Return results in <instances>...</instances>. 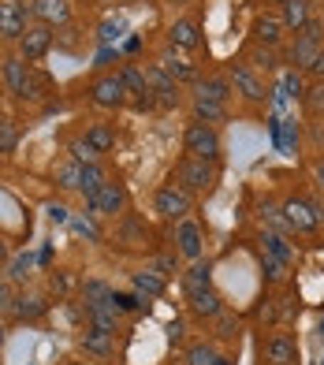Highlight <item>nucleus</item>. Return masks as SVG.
Returning <instances> with one entry per match:
<instances>
[{
    "instance_id": "f257e3e1",
    "label": "nucleus",
    "mask_w": 324,
    "mask_h": 365,
    "mask_svg": "<svg viewBox=\"0 0 324 365\" xmlns=\"http://www.w3.org/2000/svg\"><path fill=\"white\" fill-rule=\"evenodd\" d=\"M224 153V142H220V130L213 123H202V120H190L183 130V157H198V160H220Z\"/></svg>"
},
{
    "instance_id": "f03ea898",
    "label": "nucleus",
    "mask_w": 324,
    "mask_h": 365,
    "mask_svg": "<svg viewBox=\"0 0 324 365\" xmlns=\"http://www.w3.org/2000/svg\"><path fill=\"white\" fill-rule=\"evenodd\" d=\"M172 182H179L187 194H213L216 187V164L213 160H198V157H183L172 172Z\"/></svg>"
},
{
    "instance_id": "7ed1b4c3",
    "label": "nucleus",
    "mask_w": 324,
    "mask_h": 365,
    "mask_svg": "<svg viewBox=\"0 0 324 365\" xmlns=\"http://www.w3.org/2000/svg\"><path fill=\"white\" fill-rule=\"evenodd\" d=\"M320 48H324V19H310V23H305L298 34H295V41H291L287 63H291L295 71H305Z\"/></svg>"
},
{
    "instance_id": "20e7f679",
    "label": "nucleus",
    "mask_w": 324,
    "mask_h": 365,
    "mask_svg": "<svg viewBox=\"0 0 324 365\" xmlns=\"http://www.w3.org/2000/svg\"><path fill=\"white\" fill-rule=\"evenodd\" d=\"M153 212L164 217V220H172V224H179V220H187L194 212V194H187L179 182H164V187L153 194Z\"/></svg>"
},
{
    "instance_id": "39448f33",
    "label": "nucleus",
    "mask_w": 324,
    "mask_h": 365,
    "mask_svg": "<svg viewBox=\"0 0 324 365\" xmlns=\"http://www.w3.org/2000/svg\"><path fill=\"white\" fill-rule=\"evenodd\" d=\"M228 78H231V90L242 97V101H250V105H265V101H268L265 78L257 75L246 60H242V63H231V68H228Z\"/></svg>"
},
{
    "instance_id": "423d86ee",
    "label": "nucleus",
    "mask_w": 324,
    "mask_h": 365,
    "mask_svg": "<svg viewBox=\"0 0 324 365\" xmlns=\"http://www.w3.org/2000/svg\"><path fill=\"white\" fill-rule=\"evenodd\" d=\"M90 101H93L97 108H108V112H116V108H123V105H131V101H127V86H123L120 71L97 75V78L90 82Z\"/></svg>"
},
{
    "instance_id": "0eeeda50",
    "label": "nucleus",
    "mask_w": 324,
    "mask_h": 365,
    "mask_svg": "<svg viewBox=\"0 0 324 365\" xmlns=\"http://www.w3.org/2000/svg\"><path fill=\"white\" fill-rule=\"evenodd\" d=\"M120 78H123V86H127V101H131L138 112H150L157 108V97L150 90V78H145V68H138V63L127 60L123 68H120Z\"/></svg>"
},
{
    "instance_id": "6e6552de",
    "label": "nucleus",
    "mask_w": 324,
    "mask_h": 365,
    "mask_svg": "<svg viewBox=\"0 0 324 365\" xmlns=\"http://www.w3.org/2000/svg\"><path fill=\"white\" fill-rule=\"evenodd\" d=\"M261 361L265 365H298V343L291 331H268L261 339Z\"/></svg>"
},
{
    "instance_id": "1a4fd4ad",
    "label": "nucleus",
    "mask_w": 324,
    "mask_h": 365,
    "mask_svg": "<svg viewBox=\"0 0 324 365\" xmlns=\"http://www.w3.org/2000/svg\"><path fill=\"white\" fill-rule=\"evenodd\" d=\"M145 78H150V90H153V97H157V108H179V101H183V86L175 82L160 63H150L145 68Z\"/></svg>"
},
{
    "instance_id": "9d476101",
    "label": "nucleus",
    "mask_w": 324,
    "mask_h": 365,
    "mask_svg": "<svg viewBox=\"0 0 324 365\" xmlns=\"http://www.w3.org/2000/svg\"><path fill=\"white\" fill-rule=\"evenodd\" d=\"M53 26H45V23H30L26 26V34L15 41L19 45V56L26 60V63H38V60H45L48 56V48H53Z\"/></svg>"
},
{
    "instance_id": "9b49d317",
    "label": "nucleus",
    "mask_w": 324,
    "mask_h": 365,
    "mask_svg": "<svg viewBox=\"0 0 324 365\" xmlns=\"http://www.w3.org/2000/svg\"><path fill=\"white\" fill-rule=\"evenodd\" d=\"M175 254L183 261H202L205 254V235H202V224L198 220H179L175 224Z\"/></svg>"
},
{
    "instance_id": "f8f14e48",
    "label": "nucleus",
    "mask_w": 324,
    "mask_h": 365,
    "mask_svg": "<svg viewBox=\"0 0 324 365\" xmlns=\"http://www.w3.org/2000/svg\"><path fill=\"white\" fill-rule=\"evenodd\" d=\"M30 26V8L19 0H0V38L4 41H19Z\"/></svg>"
},
{
    "instance_id": "ddd939ff",
    "label": "nucleus",
    "mask_w": 324,
    "mask_h": 365,
    "mask_svg": "<svg viewBox=\"0 0 324 365\" xmlns=\"http://www.w3.org/2000/svg\"><path fill=\"white\" fill-rule=\"evenodd\" d=\"M120 209H123V187H120V182H112V179H105L101 190L86 197V212H90V217H116Z\"/></svg>"
},
{
    "instance_id": "4468645a",
    "label": "nucleus",
    "mask_w": 324,
    "mask_h": 365,
    "mask_svg": "<svg viewBox=\"0 0 324 365\" xmlns=\"http://www.w3.org/2000/svg\"><path fill=\"white\" fill-rule=\"evenodd\" d=\"M30 68H34V63H26L23 56H4L0 60V78H4V86H8V93L15 97V101H26Z\"/></svg>"
},
{
    "instance_id": "2eb2a0df",
    "label": "nucleus",
    "mask_w": 324,
    "mask_h": 365,
    "mask_svg": "<svg viewBox=\"0 0 324 365\" xmlns=\"http://www.w3.org/2000/svg\"><path fill=\"white\" fill-rule=\"evenodd\" d=\"M187 309L198 321H216L228 306H224V298H220L216 287H198V291H187Z\"/></svg>"
},
{
    "instance_id": "dca6fc26",
    "label": "nucleus",
    "mask_w": 324,
    "mask_h": 365,
    "mask_svg": "<svg viewBox=\"0 0 324 365\" xmlns=\"http://www.w3.org/2000/svg\"><path fill=\"white\" fill-rule=\"evenodd\" d=\"M280 212H283V220H287V227L295 231V235H310V231L320 227V224L313 220L310 202H305V197H287V202L280 205Z\"/></svg>"
},
{
    "instance_id": "f3484780",
    "label": "nucleus",
    "mask_w": 324,
    "mask_h": 365,
    "mask_svg": "<svg viewBox=\"0 0 324 365\" xmlns=\"http://www.w3.org/2000/svg\"><path fill=\"white\" fill-rule=\"evenodd\" d=\"M30 19L45 26H63L71 19V0H34L30 4Z\"/></svg>"
},
{
    "instance_id": "a211bd4d",
    "label": "nucleus",
    "mask_w": 324,
    "mask_h": 365,
    "mask_svg": "<svg viewBox=\"0 0 324 365\" xmlns=\"http://www.w3.org/2000/svg\"><path fill=\"white\" fill-rule=\"evenodd\" d=\"M168 45L172 48H183V53L202 48V23L198 19H175L168 26Z\"/></svg>"
},
{
    "instance_id": "6ab92c4d",
    "label": "nucleus",
    "mask_w": 324,
    "mask_h": 365,
    "mask_svg": "<svg viewBox=\"0 0 324 365\" xmlns=\"http://www.w3.org/2000/svg\"><path fill=\"white\" fill-rule=\"evenodd\" d=\"M78 346H83L86 354H93V358H108L112 351H116V331H105V328L86 324V331L78 336Z\"/></svg>"
},
{
    "instance_id": "aec40b11",
    "label": "nucleus",
    "mask_w": 324,
    "mask_h": 365,
    "mask_svg": "<svg viewBox=\"0 0 324 365\" xmlns=\"http://www.w3.org/2000/svg\"><path fill=\"white\" fill-rule=\"evenodd\" d=\"M283 34H287V26L280 15H261V19L254 23V45H268V48H280L283 45Z\"/></svg>"
},
{
    "instance_id": "412c9836",
    "label": "nucleus",
    "mask_w": 324,
    "mask_h": 365,
    "mask_svg": "<svg viewBox=\"0 0 324 365\" xmlns=\"http://www.w3.org/2000/svg\"><path fill=\"white\" fill-rule=\"evenodd\" d=\"M231 78L228 75H205L198 78V86H194V97H205V101H220V105H228L231 101Z\"/></svg>"
},
{
    "instance_id": "4be33fe9",
    "label": "nucleus",
    "mask_w": 324,
    "mask_h": 365,
    "mask_svg": "<svg viewBox=\"0 0 324 365\" xmlns=\"http://www.w3.org/2000/svg\"><path fill=\"white\" fill-rule=\"evenodd\" d=\"M157 63H160V68H164L175 82H179V86H198V78H202V71L194 68L190 60H179V56H175V48H172V53H164Z\"/></svg>"
},
{
    "instance_id": "5701e85b",
    "label": "nucleus",
    "mask_w": 324,
    "mask_h": 365,
    "mask_svg": "<svg viewBox=\"0 0 324 365\" xmlns=\"http://www.w3.org/2000/svg\"><path fill=\"white\" fill-rule=\"evenodd\" d=\"M261 254H268V257H276V261L291 264V261H295V246L287 242L283 231H272V227H265V231H261Z\"/></svg>"
},
{
    "instance_id": "b1692460",
    "label": "nucleus",
    "mask_w": 324,
    "mask_h": 365,
    "mask_svg": "<svg viewBox=\"0 0 324 365\" xmlns=\"http://www.w3.org/2000/svg\"><path fill=\"white\" fill-rule=\"evenodd\" d=\"M120 317H123V313H120L116 306H112L108 298H105V302H86V321H90L93 328L116 331V328H120Z\"/></svg>"
},
{
    "instance_id": "393cba45",
    "label": "nucleus",
    "mask_w": 324,
    "mask_h": 365,
    "mask_svg": "<svg viewBox=\"0 0 324 365\" xmlns=\"http://www.w3.org/2000/svg\"><path fill=\"white\" fill-rule=\"evenodd\" d=\"M310 4H313V0H283V11H280L283 26H287V30H295V34H298V30H302L305 23L313 19V15H310Z\"/></svg>"
},
{
    "instance_id": "a878e982",
    "label": "nucleus",
    "mask_w": 324,
    "mask_h": 365,
    "mask_svg": "<svg viewBox=\"0 0 324 365\" xmlns=\"http://www.w3.org/2000/svg\"><path fill=\"white\" fill-rule=\"evenodd\" d=\"M131 284H135V291H138L142 298H160V294L168 291L164 276H160L157 269H142V272H135V276H131Z\"/></svg>"
},
{
    "instance_id": "bb28decb",
    "label": "nucleus",
    "mask_w": 324,
    "mask_h": 365,
    "mask_svg": "<svg viewBox=\"0 0 324 365\" xmlns=\"http://www.w3.org/2000/svg\"><path fill=\"white\" fill-rule=\"evenodd\" d=\"M246 63H250V68H254L257 75H272V71H280V56H276V48H268V45H250Z\"/></svg>"
},
{
    "instance_id": "cd10ccee",
    "label": "nucleus",
    "mask_w": 324,
    "mask_h": 365,
    "mask_svg": "<svg viewBox=\"0 0 324 365\" xmlns=\"http://www.w3.org/2000/svg\"><path fill=\"white\" fill-rule=\"evenodd\" d=\"M190 112H194V120L213 123V127L228 120V105H220V101H205V97H190Z\"/></svg>"
},
{
    "instance_id": "c85d7f7f",
    "label": "nucleus",
    "mask_w": 324,
    "mask_h": 365,
    "mask_svg": "<svg viewBox=\"0 0 324 365\" xmlns=\"http://www.w3.org/2000/svg\"><path fill=\"white\" fill-rule=\"evenodd\" d=\"M53 182L60 190H83V164L78 160H60L53 168Z\"/></svg>"
},
{
    "instance_id": "c756f323",
    "label": "nucleus",
    "mask_w": 324,
    "mask_h": 365,
    "mask_svg": "<svg viewBox=\"0 0 324 365\" xmlns=\"http://www.w3.org/2000/svg\"><path fill=\"white\" fill-rule=\"evenodd\" d=\"M83 138L97 149V153H112V149H116V127L112 123H90Z\"/></svg>"
},
{
    "instance_id": "7c9ffc66",
    "label": "nucleus",
    "mask_w": 324,
    "mask_h": 365,
    "mask_svg": "<svg viewBox=\"0 0 324 365\" xmlns=\"http://www.w3.org/2000/svg\"><path fill=\"white\" fill-rule=\"evenodd\" d=\"M213 287V264L209 261H190V269L183 272V291Z\"/></svg>"
},
{
    "instance_id": "2f4dec72",
    "label": "nucleus",
    "mask_w": 324,
    "mask_h": 365,
    "mask_svg": "<svg viewBox=\"0 0 324 365\" xmlns=\"http://www.w3.org/2000/svg\"><path fill=\"white\" fill-rule=\"evenodd\" d=\"M48 302L41 294H19V302H15V321H38L45 317Z\"/></svg>"
},
{
    "instance_id": "473e14b6",
    "label": "nucleus",
    "mask_w": 324,
    "mask_h": 365,
    "mask_svg": "<svg viewBox=\"0 0 324 365\" xmlns=\"http://www.w3.org/2000/svg\"><path fill=\"white\" fill-rule=\"evenodd\" d=\"M183 361H187V365H216V361H220V351H216V343L202 339V343H190V346H187Z\"/></svg>"
},
{
    "instance_id": "72a5a7b5",
    "label": "nucleus",
    "mask_w": 324,
    "mask_h": 365,
    "mask_svg": "<svg viewBox=\"0 0 324 365\" xmlns=\"http://www.w3.org/2000/svg\"><path fill=\"white\" fill-rule=\"evenodd\" d=\"M302 108H305V115H310V120H320V115H324V82H313V86H305V93H302Z\"/></svg>"
},
{
    "instance_id": "f704fd0d",
    "label": "nucleus",
    "mask_w": 324,
    "mask_h": 365,
    "mask_svg": "<svg viewBox=\"0 0 324 365\" xmlns=\"http://www.w3.org/2000/svg\"><path fill=\"white\" fill-rule=\"evenodd\" d=\"M68 153H71V160H78L86 168V164H101V153L86 142V138H71V145H68Z\"/></svg>"
},
{
    "instance_id": "c9c22d12",
    "label": "nucleus",
    "mask_w": 324,
    "mask_h": 365,
    "mask_svg": "<svg viewBox=\"0 0 324 365\" xmlns=\"http://www.w3.org/2000/svg\"><path fill=\"white\" fill-rule=\"evenodd\" d=\"M112 306H116L120 313H138L142 306H145V298L138 294V291H112V298H108Z\"/></svg>"
},
{
    "instance_id": "e433bc0d",
    "label": "nucleus",
    "mask_w": 324,
    "mask_h": 365,
    "mask_svg": "<svg viewBox=\"0 0 324 365\" xmlns=\"http://www.w3.org/2000/svg\"><path fill=\"white\" fill-rule=\"evenodd\" d=\"M101 182H105V168H101V164H86V168H83V190H78V194L90 197V194L101 190Z\"/></svg>"
},
{
    "instance_id": "4c0bfd02",
    "label": "nucleus",
    "mask_w": 324,
    "mask_h": 365,
    "mask_svg": "<svg viewBox=\"0 0 324 365\" xmlns=\"http://www.w3.org/2000/svg\"><path fill=\"white\" fill-rule=\"evenodd\" d=\"M15 145H19V127L11 120H0V157H11Z\"/></svg>"
},
{
    "instance_id": "58836bf2",
    "label": "nucleus",
    "mask_w": 324,
    "mask_h": 365,
    "mask_svg": "<svg viewBox=\"0 0 324 365\" xmlns=\"http://www.w3.org/2000/svg\"><path fill=\"white\" fill-rule=\"evenodd\" d=\"M287 269H291V264H283V261H276V257L261 254V272H265L268 284H283V279H287Z\"/></svg>"
},
{
    "instance_id": "ea45409f",
    "label": "nucleus",
    "mask_w": 324,
    "mask_h": 365,
    "mask_svg": "<svg viewBox=\"0 0 324 365\" xmlns=\"http://www.w3.org/2000/svg\"><path fill=\"white\" fill-rule=\"evenodd\" d=\"M15 287L19 284H11V279L0 284V313H4V317H15V302H19V291Z\"/></svg>"
},
{
    "instance_id": "a19ab883",
    "label": "nucleus",
    "mask_w": 324,
    "mask_h": 365,
    "mask_svg": "<svg viewBox=\"0 0 324 365\" xmlns=\"http://www.w3.org/2000/svg\"><path fill=\"white\" fill-rule=\"evenodd\" d=\"M83 298H86V302H105V298H112V287L105 284V279H86V284H83Z\"/></svg>"
},
{
    "instance_id": "79ce46f5",
    "label": "nucleus",
    "mask_w": 324,
    "mask_h": 365,
    "mask_svg": "<svg viewBox=\"0 0 324 365\" xmlns=\"http://www.w3.org/2000/svg\"><path fill=\"white\" fill-rule=\"evenodd\" d=\"M30 264H34V257H30V254H19V257L8 264V279H11V284H23V279L30 276Z\"/></svg>"
},
{
    "instance_id": "37998d69",
    "label": "nucleus",
    "mask_w": 324,
    "mask_h": 365,
    "mask_svg": "<svg viewBox=\"0 0 324 365\" xmlns=\"http://www.w3.org/2000/svg\"><path fill=\"white\" fill-rule=\"evenodd\" d=\"M216 339H239V317H231L228 309L216 317Z\"/></svg>"
},
{
    "instance_id": "c03bdc74",
    "label": "nucleus",
    "mask_w": 324,
    "mask_h": 365,
    "mask_svg": "<svg viewBox=\"0 0 324 365\" xmlns=\"http://www.w3.org/2000/svg\"><path fill=\"white\" fill-rule=\"evenodd\" d=\"M283 93H287V97H298V101H302V93H305V86H302V71H295V68L283 71Z\"/></svg>"
},
{
    "instance_id": "a18cd8bd",
    "label": "nucleus",
    "mask_w": 324,
    "mask_h": 365,
    "mask_svg": "<svg viewBox=\"0 0 324 365\" xmlns=\"http://www.w3.org/2000/svg\"><path fill=\"white\" fill-rule=\"evenodd\" d=\"M48 284H53V291H56V294H68V291L75 287V279H71V272H68V269H56Z\"/></svg>"
},
{
    "instance_id": "49530a36",
    "label": "nucleus",
    "mask_w": 324,
    "mask_h": 365,
    "mask_svg": "<svg viewBox=\"0 0 324 365\" xmlns=\"http://www.w3.org/2000/svg\"><path fill=\"white\" fill-rule=\"evenodd\" d=\"M120 34H123V23H116V19H105L101 23V45H112Z\"/></svg>"
},
{
    "instance_id": "de8ad7c7",
    "label": "nucleus",
    "mask_w": 324,
    "mask_h": 365,
    "mask_svg": "<svg viewBox=\"0 0 324 365\" xmlns=\"http://www.w3.org/2000/svg\"><path fill=\"white\" fill-rule=\"evenodd\" d=\"M276 313H280L276 309V298H261V306H257V321H268L272 324V321H276Z\"/></svg>"
},
{
    "instance_id": "09e8293b",
    "label": "nucleus",
    "mask_w": 324,
    "mask_h": 365,
    "mask_svg": "<svg viewBox=\"0 0 324 365\" xmlns=\"http://www.w3.org/2000/svg\"><path fill=\"white\" fill-rule=\"evenodd\" d=\"M305 75H313V82H324V48L313 56V63L305 68Z\"/></svg>"
},
{
    "instance_id": "8fccbe9b",
    "label": "nucleus",
    "mask_w": 324,
    "mask_h": 365,
    "mask_svg": "<svg viewBox=\"0 0 324 365\" xmlns=\"http://www.w3.org/2000/svg\"><path fill=\"white\" fill-rule=\"evenodd\" d=\"M305 202H310L313 220H317V224H324V202H320V197H305Z\"/></svg>"
},
{
    "instance_id": "3c124183",
    "label": "nucleus",
    "mask_w": 324,
    "mask_h": 365,
    "mask_svg": "<svg viewBox=\"0 0 324 365\" xmlns=\"http://www.w3.org/2000/svg\"><path fill=\"white\" fill-rule=\"evenodd\" d=\"M157 272H160V276L175 272V257H168V254H164V257H157Z\"/></svg>"
},
{
    "instance_id": "603ef678",
    "label": "nucleus",
    "mask_w": 324,
    "mask_h": 365,
    "mask_svg": "<svg viewBox=\"0 0 324 365\" xmlns=\"http://www.w3.org/2000/svg\"><path fill=\"white\" fill-rule=\"evenodd\" d=\"M75 231H78V235H86V239H97V227L90 220H75Z\"/></svg>"
},
{
    "instance_id": "864d4df0",
    "label": "nucleus",
    "mask_w": 324,
    "mask_h": 365,
    "mask_svg": "<svg viewBox=\"0 0 324 365\" xmlns=\"http://www.w3.org/2000/svg\"><path fill=\"white\" fill-rule=\"evenodd\" d=\"M48 217H53L56 224H68V209H63V205H48Z\"/></svg>"
},
{
    "instance_id": "5fc2aeb1",
    "label": "nucleus",
    "mask_w": 324,
    "mask_h": 365,
    "mask_svg": "<svg viewBox=\"0 0 324 365\" xmlns=\"http://www.w3.org/2000/svg\"><path fill=\"white\" fill-rule=\"evenodd\" d=\"M313 175H317V182L324 187V160H317V168H313Z\"/></svg>"
},
{
    "instance_id": "6e6d98bb",
    "label": "nucleus",
    "mask_w": 324,
    "mask_h": 365,
    "mask_svg": "<svg viewBox=\"0 0 324 365\" xmlns=\"http://www.w3.org/2000/svg\"><path fill=\"white\" fill-rule=\"evenodd\" d=\"M4 261H8V242L0 239V264H4Z\"/></svg>"
},
{
    "instance_id": "4d7b16f0",
    "label": "nucleus",
    "mask_w": 324,
    "mask_h": 365,
    "mask_svg": "<svg viewBox=\"0 0 324 365\" xmlns=\"http://www.w3.org/2000/svg\"><path fill=\"white\" fill-rule=\"evenodd\" d=\"M216 365H231V358H224V354H220V361H216Z\"/></svg>"
},
{
    "instance_id": "13d9d810",
    "label": "nucleus",
    "mask_w": 324,
    "mask_h": 365,
    "mask_svg": "<svg viewBox=\"0 0 324 365\" xmlns=\"http://www.w3.org/2000/svg\"><path fill=\"white\" fill-rule=\"evenodd\" d=\"M0 346H4V324H0Z\"/></svg>"
},
{
    "instance_id": "bf43d9fd",
    "label": "nucleus",
    "mask_w": 324,
    "mask_h": 365,
    "mask_svg": "<svg viewBox=\"0 0 324 365\" xmlns=\"http://www.w3.org/2000/svg\"><path fill=\"white\" fill-rule=\"evenodd\" d=\"M172 4H187V0H172Z\"/></svg>"
}]
</instances>
